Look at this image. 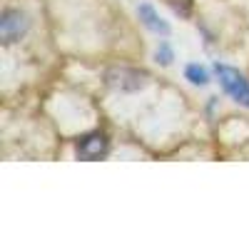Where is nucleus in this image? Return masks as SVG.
<instances>
[{"label":"nucleus","mask_w":249,"mask_h":249,"mask_svg":"<svg viewBox=\"0 0 249 249\" xmlns=\"http://www.w3.org/2000/svg\"><path fill=\"white\" fill-rule=\"evenodd\" d=\"M217 77H219L227 95H230L232 100H237L239 105L249 107V82L242 77L239 70H234L230 65H217Z\"/></svg>","instance_id":"f257e3e1"},{"label":"nucleus","mask_w":249,"mask_h":249,"mask_svg":"<svg viewBox=\"0 0 249 249\" xmlns=\"http://www.w3.org/2000/svg\"><path fill=\"white\" fill-rule=\"evenodd\" d=\"M107 85L112 90H122V92H135L140 88L147 85V75L140 70H130V68H112L107 72Z\"/></svg>","instance_id":"f03ea898"},{"label":"nucleus","mask_w":249,"mask_h":249,"mask_svg":"<svg viewBox=\"0 0 249 249\" xmlns=\"http://www.w3.org/2000/svg\"><path fill=\"white\" fill-rule=\"evenodd\" d=\"M25 30H28V20L20 10H5L3 13V20H0V37H3L5 45L20 40V35Z\"/></svg>","instance_id":"7ed1b4c3"},{"label":"nucleus","mask_w":249,"mask_h":249,"mask_svg":"<svg viewBox=\"0 0 249 249\" xmlns=\"http://www.w3.org/2000/svg\"><path fill=\"white\" fill-rule=\"evenodd\" d=\"M105 152H107V137L100 132L85 135L77 142V157H82V160H97Z\"/></svg>","instance_id":"20e7f679"},{"label":"nucleus","mask_w":249,"mask_h":249,"mask_svg":"<svg viewBox=\"0 0 249 249\" xmlns=\"http://www.w3.org/2000/svg\"><path fill=\"white\" fill-rule=\"evenodd\" d=\"M137 15H140V20H142V23L147 25L152 33H162V35H167V33H170V25L164 23V20L155 13V8H152V5H147V3L140 5V8H137Z\"/></svg>","instance_id":"39448f33"},{"label":"nucleus","mask_w":249,"mask_h":249,"mask_svg":"<svg viewBox=\"0 0 249 249\" xmlns=\"http://www.w3.org/2000/svg\"><path fill=\"white\" fill-rule=\"evenodd\" d=\"M184 75H187L190 82H195V85H207V80H210V77H207V70L199 68V65H190L184 70Z\"/></svg>","instance_id":"423d86ee"},{"label":"nucleus","mask_w":249,"mask_h":249,"mask_svg":"<svg viewBox=\"0 0 249 249\" xmlns=\"http://www.w3.org/2000/svg\"><path fill=\"white\" fill-rule=\"evenodd\" d=\"M157 62H162V65H170V62H172V50H170L167 43L160 45V50H157Z\"/></svg>","instance_id":"0eeeda50"},{"label":"nucleus","mask_w":249,"mask_h":249,"mask_svg":"<svg viewBox=\"0 0 249 249\" xmlns=\"http://www.w3.org/2000/svg\"><path fill=\"white\" fill-rule=\"evenodd\" d=\"M172 8H175L179 15H190V10H192V0H172Z\"/></svg>","instance_id":"6e6552de"}]
</instances>
